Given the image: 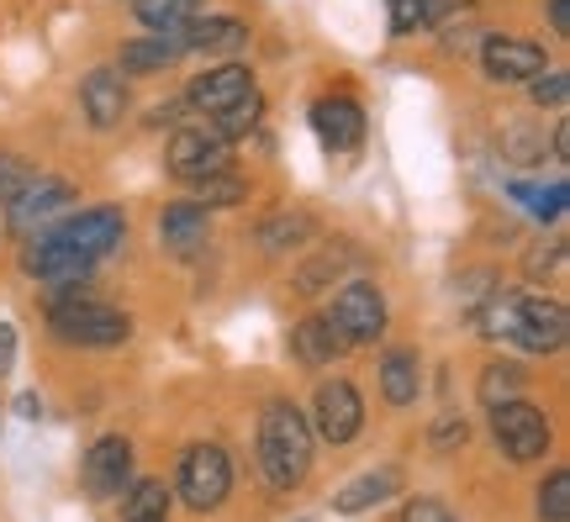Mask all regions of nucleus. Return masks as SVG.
I'll list each match as a JSON object with an SVG mask.
<instances>
[{"label":"nucleus","mask_w":570,"mask_h":522,"mask_svg":"<svg viewBox=\"0 0 570 522\" xmlns=\"http://www.w3.org/2000/svg\"><path fill=\"white\" fill-rule=\"evenodd\" d=\"M212 238V217H206V206L196 201H175L169 211L159 217V243L175 254V259H196Z\"/></svg>","instance_id":"15"},{"label":"nucleus","mask_w":570,"mask_h":522,"mask_svg":"<svg viewBox=\"0 0 570 522\" xmlns=\"http://www.w3.org/2000/svg\"><path fill=\"white\" fill-rule=\"evenodd\" d=\"M85 491L96 496V502H111V496H122L127 485H132V443L127 439H101L90 454H85V470H80Z\"/></svg>","instance_id":"11"},{"label":"nucleus","mask_w":570,"mask_h":522,"mask_svg":"<svg viewBox=\"0 0 570 522\" xmlns=\"http://www.w3.org/2000/svg\"><path fill=\"white\" fill-rule=\"evenodd\" d=\"M259 117H265V96H259V90H248V96H238L233 106H223V111L212 117V132H217L223 142L248 138V132L259 127Z\"/></svg>","instance_id":"24"},{"label":"nucleus","mask_w":570,"mask_h":522,"mask_svg":"<svg viewBox=\"0 0 570 522\" xmlns=\"http://www.w3.org/2000/svg\"><path fill=\"white\" fill-rule=\"evenodd\" d=\"M180 496L196 512H212V506L227 502V485H233V464H227V454L217 449V443H196L190 454L180 460Z\"/></svg>","instance_id":"6"},{"label":"nucleus","mask_w":570,"mask_h":522,"mask_svg":"<svg viewBox=\"0 0 570 522\" xmlns=\"http://www.w3.org/2000/svg\"><path fill=\"white\" fill-rule=\"evenodd\" d=\"M402 522H454V512L444 502H433V496H412L402 506Z\"/></svg>","instance_id":"36"},{"label":"nucleus","mask_w":570,"mask_h":522,"mask_svg":"<svg viewBox=\"0 0 570 522\" xmlns=\"http://www.w3.org/2000/svg\"><path fill=\"white\" fill-rule=\"evenodd\" d=\"M317 238V217L312 211H275V217L259 221V243L269 254H285V248H302V243Z\"/></svg>","instance_id":"23"},{"label":"nucleus","mask_w":570,"mask_h":522,"mask_svg":"<svg viewBox=\"0 0 570 522\" xmlns=\"http://www.w3.org/2000/svg\"><path fill=\"white\" fill-rule=\"evenodd\" d=\"M21 264H27V275L48 280L53 290L90 280V259H85V254H75V248H69L63 238H53V233H32V238H27V248H21Z\"/></svg>","instance_id":"9"},{"label":"nucleus","mask_w":570,"mask_h":522,"mask_svg":"<svg viewBox=\"0 0 570 522\" xmlns=\"http://www.w3.org/2000/svg\"><path fill=\"white\" fill-rule=\"evenodd\" d=\"M122 518L127 522H169V491L164 481H138L122 491Z\"/></svg>","instance_id":"25"},{"label":"nucleus","mask_w":570,"mask_h":522,"mask_svg":"<svg viewBox=\"0 0 570 522\" xmlns=\"http://www.w3.org/2000/svg\"><path fill=\"white\" fill-rule=\"evenodd\" d=\"M550 27L560 38H570V0H550Z\"/></svg>","instance_id":"38"},{"label":"nucleus","mask_w":570,"mask_h":522,"mask_svg":"<svg viewBox=\"0 0 570 522\" xmlns=\"http://www.w3.org/2000/svg\"><path fill=\"white\" fill-rule=\"evenodd\" d=\"M327 322L344 333L348 348H360V343H375L386 333V302H381V290L370 280H348L338 296H333V312Z\"/></svg>","instance_id":"5"},{"label":"nucleus","mask_w":570,"mask_h":522,"mask_svg":"<svg viewBox=\"0 0 570 522\" xmlns=\"http://www.w3.org/2000/svg\"><path fill=\"white\" fill-rule=\"evenodd\" d=\"M17 412H21L27 422H38V417H42V402H38V396H17Z\"/></svg>","instance_id":"39"},{"label":"nucleus","mask_w":570,"mask_h":522,"mask_svg":"<svg viewBox=\"0 0 570 522\" xmlns=\"http://www.w3.org/2000/svg\"><path fill=\"white\" fill-rule=\"evenodd\" d=\"M259 470L275 491L302 485L312 470V422L291 402L265 406V417H259Z\"/></svg>","instance_id":"1"},{"label":"nucleus","mask_w":570,"mask_h":522,"mask_svg":"<svg viewBox=\"0 0 570 522\" xmlns=\"http://www.w3.org/2000/svg\"><path fill=\"white\" fill-rule=\"evenodd\" d=\"M481 69H487V80H497V85H529L533 75H544V69H550V59H544V48H539V42L487 38V48H481Z\"/></svg>","instance_id":"12"},{"label":"nucleus","mask_w":570,"mask_h":522,"mask_svg":"<svg viewBox=\"0 0 570 522\" xmlns=\"http://www.w3.org/2000/svg\"><path fill=\"white\" fill-rule=\"evenodd\" d=\"M48 233H53V238H63L75 254H85V259L96 264V259H106V254L127 238V217H122V211H111V206H90V211H75L69 221L48 227Z\"/></svg>","instance_id":"8"},{"label":"nucleus","mask_w":570,"mask_h":522,"mask_svg":"<svg viewBox=\"0 0 570 522\" xmlns=\"http://www.w3.org/2000/svg\"><path fill=\"white\" fill-rule=\"evenodd\" d=\"M554 159H570V127L566 121L554 127Z\"/></svg>","instance_id":"40"},{"label":"nucleus","mask_w":570,"mask_h":522,"mask_svg":"<svg viewBox=\"0 0 570 522\" xmlns=\"http://www.w3.org/2000/svg\"><path fill=\"white\" fill-rule=\"evenodd\" d=\"M248 90H254V75H248L244 63H223V69L196 75V85H190V96H185V101L196 106V111H206V117H217L223 106H233L238 96H248Z\"/></svg>","instance_id":"16"},{"label":"nucleus","mask_w":570,"mask_h":522,"mask_svg":"<svg viewBox=\"0 0 570 522\" xmlns=\"http://www.w3.org/2000/svg\"><path fill=\"white\" fill-rule=\"evenodd\" d=\"M512 196L529 206V217H539V221L566 217V180H554V185H512Z\"/></svg>","instance_id":"27"},{"label":"nucleus","mask_w":570,"mask_h":522,"mask_svg":"<svg viewBox=\"0 0 570 522\" xmlns=\"http://www.w3.org/2000/svg\"><path fill=\"white\" fill-rule=\"evenodd\" d=\"M491 433H497V449L508 454L512 464H529L550 454V417L533 402H497L491 406Z\"/></svg>","instance_id":"4"},{"label":"nucleus","mask_w":570,"mask_h":522,"mask_svg":"<svg viewBox=\"0 0 570 522\" xmlns=\"http://www.w3.org/2000/svg\"><path fill=\"white\" fill-rule=\"evenodd\" d=\"M196 196L202 201L196 206H238V201H248V185L238 180V175H227V169H217V175H206V180H196Z\"/></svg>","instance_id":"29"},{"label":"nucleus","mask_w":570,"mask_h":522,"mask_svg":"<svg viewBox=\"0 0 570 522\" xmlns=\"http://www.w3.org/2000/svg\"><path fill=\"white\" fill-rule=\"evenodd\" d=\"M423 6H428V0H386V11H391V38H412V32L423 27Z\"/></svg>","instance_id":"34"},{"label":"nucleus","mask_w":570,"mask_h":522,"mask_svg":"<svg viewBox=\"0 0 570 522\" xmlns=\"http://www.w3.org/2000/svg\"><path fill=\"white\" fill-rule=\"evenodd\" d=\"M523 391V370L518 364H491L487 375H481V402L497 406V402H512Z\"/></svg>","instance_id":"31"},{"label":"nucleus","mask_w":570,"mask_h":522,"mask_svg":"<svg viewBox=\"0 0 570 522\" xmlns=\"http://www.w3.org/2000/svg\"><path fill=\"white\" fill-rule=\"evenodd\" d=\"M529 96H533L539 106H566L570 75H550V69H544V75H533V80H529Z\"/></svg>","instance_id":"35"},{"label":"nucleus","mask_w":570,"mask_h":522,"mask_svg":"<svg viewBox=\"0 0 570 522\" xmlns=\"http://www.w3.org/2000/svg\"><path fill=\"white\" fill-rule=\"evenodd\" d=\"M217 169H227V142L212 127H180L169 138V175L175 180L196 185L206 175H217Z\"/></svg>","instance_id":"10"},{"label":"nucleus","mask_w":570,"mask_h":522,"mask_svg":"<svg viewBox=\"0 0 570 522\" xmlns=\"http://www.w3.org/2000/svg\"><path fill=\"white\" fill-rule=\"evenodd\" d=\"M48 327H53L59 343H80V348H111V343H127V333H132V322H127L122 312L101 306L85 285L53 290V302H48Z\"/></svg>","instance_id":"2"},{"label":"nucleus","mask_w":570,"mask_h":522,"mask_svg":"<svg viewBox=\"0 0 570 522\" xmlns=\"http://www.w3.org/2000/svg\"><path fill=\"white\" fill-rule=\"evenodd\" d=\"M291 354H296L302 364H312V370H317V364L344 360L348 343H344V333H338V327H333L327 317H306L302 327L291 333Z\"/></svg>","instance_id":"19"},{"label":"nucleus","mask_w":570,"mask_h":522,"mask_svg":"<svg viewBox=\"0 0 570 522\" xmlns=\"http://www.w3.org/2000/svg\"><path fill=\"white\" fill-rule=\"evenodd\" d=\"M365 427V402L348 381H323L312 396V433L323 443H348Z\"/></svg>","instance_id":"7"},{"label":"nucleus","mask_w":570,"mask_h":522,"mask_svg":"<svg viewBox=\"0 0 570 522\" xmlns=\"http://www.w3.org/2000/svg\"><path fill=\"white\" fill-rule=\"evenodd\" d=\"M539 522H570V470H550L539 485Z\"/></svg>","instance_id":"30"},{"label":"nucleus","mask_w":570,"mask_h":522,"mask_svg":"<svg viewBox=\"0 0 570 522\" xmlns=\"http://www.w3.org/2000/svg\"><path fill=\"white\" fill-rule=\"evenodd\" d=\"M487 333L491 338H512L518 348H529V354H554V348H566L570 312L560 302H544V296H518V302L491 306Z\"/></svg>","instance_id":"3"},{"label":"nucleus","mask_w":570,"mask_h":522,"mask_svg":"<svg viewBox=\"0 0 570 522\" xmlns=\"http://www.w3.org/2000/svg\"><path fill=\"white\" fill-rule=\"evenodd\" d=\"M196 11H202V0H138V21L142 27H154V32L185 27Z\"/></svg>","instance_id":"28"},{"label":"nucleus","mask_w":570,"mask_h":522,"mask_svg":"<svg viewBox=\"0 0 570 522\" xmlns=\"http://www.w3.org/2000/svg\"><path fill=\"white\" fill-rule=\"evenodd\" d=\"M80 101H85V117H90V127H117V121L127 117V85L117 69H90L80 85Z\"/></svg>","instance_id":"17"},{"label":"nucleus","mask_w":570,"mask_h":522,"mask_svg":"<svg viewBox=\"0 0 570 522\" xmlns=\"http://www.w3.org/2000/svg\"><path fill=\"white\" fill-rule=\"evenodd\" d=\"M381 391H386L391 406H412V402H417V391H423L417 354H407V348H391L386 360H381Z\"/></svg>","instance_id":"22"},{"label":"nucleus","mask_w":570,"mask_h":522,"mask_svg":"<svg viewBox=\"0 0 570 522\" xmlns=\"http://www.w3.org/2000/svg\"><path fill=\"white\" fill-rule=\"evenodd\" d=\"M185 48H202V53H238L248 42V27L238 17H190L180 27Z\"/></svg>","instance_id":"20"},{"label":"nucleus","mask_w":570,"mask_h":522,"mask_svg":"<svg viewBox=\"0 0 570 522\" xmlns=\"http://www.w3.org/2000/svg\"><path fill=\"white\" fill-rule=\"evenodd\" d=\"M32 180H38V169H32V164L17 159V154H0V201L11 206L21 190H32Z\"/></svg>","instance_id":"32"},{"label":"nucleus","mask_w":570,"mask_h":522,"mask_svg":"<svg viewBox=\"0 0 570 522\" xmlns=\"http://www.w3.org/2000/svg\"><path fill=\"white\" fill-rule=\"evenodd\" d=\"M75 201V185L69 180H32V190H21L17 201H11V227H17L21 238H32L42 233V221H53L63 206Z\"/></svg>","instance_id":"13"},{"label":"nucleus","mask_w":570,"mask_h":522,"mask_svg":"<svg viewBox=\"0 0 570 522\" xmlns=\"http://www.w3.org/2000/svg\"><path fill=\"white\" fill-rule=\"evenodd\" d=\"M312 132L323 138V148L348 154V148H360V138H365V111L348 101V96H327V101L312 106Z\"/></svg>","instance_id":"14"},{"label":"nucleus","mask_w":570,"mask_h":522,"mask_svg":"<svg viewBox=\"0 0 570 522\" xmlns=\"http://www.w3.org/2000/svg\"><path fill=\"white\" fill-rule=\"evenodd\" d=\"M190 53L180 38V27H169V32H148V38H132L122 42V75H159L169 63Z\"/></svg>","instance_id":"18"},{"label":"nucleus","mask_w":570,"mask_h":522,"mask_svg":"<svg viewBox=\"0 0 570 522\" xmlns=\"http://www.w3.org/2000/svg\"><path fill=\"white\" fill-rule=\"evenodd\" d=\"M396 491H402V470H396V464H381V470L360 475L354 485H344L333 506H338L344 518H354V512H370V506H381L386 496H396Z\"/></svg>","instance_id":"21"},{"label":"nucleus","mask_w":570,"mask_h":522,"mask_svg":"<svg viewBox=\"0 0 570 522\" xmlns=\"http://www.w3.org/2000/svg\"><path fill=\"white\" fill-rule=\"evenodd\" d=\"M465 439H470V427H465V417H460V412H444V417L433 422V433H428L433 454H454Z\"/></svg>","instance_id":"33"},{"label":"nucleus","mask_w":570,"mask_h":522,"mask_svg":"<svg viewBox=\"0 0 570 522\" xmlns=\"http://www.w3.org/2000/svg\"><path fill=\"white\" fill-rule=\"evenodd\" d=\"M348 264H354V248H348V243H338V248H323V254H317V259H312L302 275H296V290H302V296H317L327 280H338V275H344Z\"/></svg>","instance_id":"26"},{"label":"nucleus","mask_w":570,"mask_h":522,"mask_svg":"<svg viewBox=\"0 0 570 522\" xmlns=\"http://www.w3.org/2000/svg\"><path fill=\"white\" fill-rule=\"evenodd\" d=\"M11 364H17V327L0 322V375H11Z\"/></svg>","instance_id":"37"}]
</instances>
